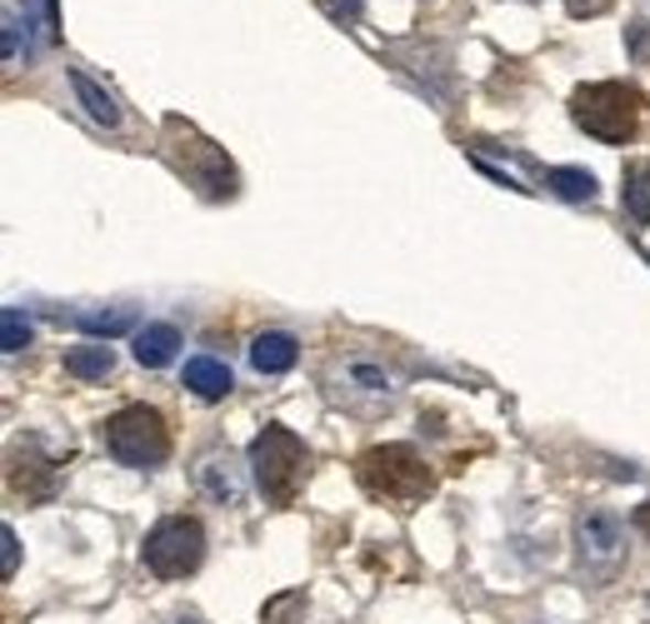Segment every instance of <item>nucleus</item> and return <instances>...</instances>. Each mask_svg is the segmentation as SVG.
<instances>
[{
    "label": "nucleus",
    "instance_id": "obj_7",
    "mask_svg": "<svg viewBox=\"0 0 650 624\" xmlns=\"http://www.w3.org/2000/svg\"><path fill=\"white\" fill-rule=\"evenodd\" d=\"M575 555H581V570L610 580L626 560V525H620L610 510H585L575 519Z\"/></svg>",
    "mask_w": 650,
    "mask_h": 624
},
{
    "label": "nucleus",
    "instance_id": "obj_4",
    "mask_svg": "<svg viewBox=\"0 0 650 624\" xmlns=\"http://www.w3.org/2000/svg\"><path fill=\"white\" fill-rule=\"evenodd\" d=\"M250 474H256V484L266 490L271 505H291L301 480H305L301 435L285 430V425H266V430L250 440Z\"/></svg>",
    "mask_w": 650,
    "mask_h": 624
},
{
    "label": "nucleus",
    "instance_id": "obj_12",
    "mask_svg": "<svg viewBox=\"0 0 650 624\" xmlns=\"http://www.w3.org/2000/svg\"><path fill=\"white\" fill-rule=\"evenodd\" d=\"M175 350H181V330H175V325H145V330L136 335V360H141L145 370L171 365Z\"/></svg>",
    "mask_w": 650,
    "mask_h": 624
},
{
    "label": "nucleus",
    "instance_id": "obj_14",
    "mask_svg": "<svg viewBox=\"0 0 650 624\" xmlns=\"http://www.w3.org/2000/svg\"><path fill=\"white\" fill-rule=\"evenodd\" d=\"M620 200H626V216L636 226H650V161L626 165V185H620Z\"/></svg>",
    "mask_w": 650,
    "mask_h": 624
},
{
    "label": "nucleus",
    "instance_id": "obj_6",
    "mask_svg": "<svg viewBox=\"0 0 650 624\" xmlns=\"http://www.w3.org/2000/svg\"><path fill=\"white\" fill-rule=\"evenodd\" d=\"M141 560L155 580H185V574H195L201 560H206V529H201V519H191V515L161 519L145 535Z\"/></svg>",
    "mask_w": 650,
    "mask_h": 624
},
{
    "label": "nucleus",
    "instance_id": "obj_8",
    "mask_svg": "<svg viewBox=\"0 0 650 624\" xmlns=\"http://www.w3.org/2000/svg\"><path fill=\"white\" fill-rule=\"evenodd\" d=\"M195 484H201L216 505H240V500H246V474H240V464H236V455L230 450L201 455V464H195Z\"/></svg>",
    "mask_w": 650,
    "mask_h": 624
},
{
    "label": "nucleus",
    "instance_id": "obj_15",
    "mask_svg": "<svg viewBox=\"0 0 650 624\" xmlns=\"http://www.w3.org/2000/svg\"><path fill=\"white\" fill-rule=\"evenodd\" d=\"M545 185H551L561 200H596V175L581 171V165H555V171H545Z\"/></svg>",
    "mask_w": 650,
    "mask_h": 624
},
{
    "label": "nucleus",
    "instance_id": "obj_23",
    "mask_svg": "<svg viewBox=\"0 0 650 624\" xmlns=\"http://www.w3.org/2000/svg\"><path fill=\"white\" fill-rule=\"evenodd\" d=\"M181 624H201V620H181Z\"/></svg>",
    "mask_w": 650,
    "mask_h": 624
},
{
    "label": "nucleus",
    "instance_id": "obj_1",
    "mask_svg": "<svg viewBox=\"0 0 650 624\" xmlns=\"http://www.w3.org/2000/svg\"><path fill=\"white\" fill-rule=\"evenodd\" d=\"M161 141H165V155H171L175 171L191 185H201L210 200H230V195H236V165H230L226 151H220L216 141H206L191 120L171 116L161 130Z\"/></svg>",
    "mask_w": 650,
    "mask_h": 624
},
{
    "label": "nucleus",
    "instance_id": "obj_16",
    "mask_svg": "<svg viewBox=\"0 0 650 624\" xmlns=\"http://www.w3.org/2000/svg\"><path fill=\"white\" fill-rule=\"evenodd\" d=\"M76 320L86 325L90 335H106V340H110V335H120V330H130V315L126 310H110V315L106 310H80Z\"/></svg>",
    "mask_w": 650,
    "mask_h": 624
},
{
    "label": "nucleus",
    "instance_id": "obj_11",
    "mask_svg": "<svg viewBox=\"0 0 650 624\" xmlns=\"http://www.w3.org/2000/svg\"><path fill=\"white\" fill-rule=\"evenodd\" d=\"M71 90H76V100L86 106V116L96 120V125H106V130H116V125H120V106H116V96H110L106 86H96V80H90L86 70H71Z\"/></svg>",
    "mask_w": 650,
    "mask_h": 624
},
{
    "label": "nucleus",
    "instance_id": "obj_17",
    "mask_svg": "<svg viewBox=\"0 0 650 624\" xmlns=\"http://www.w3.org/2000/svg\"><path fill=\"white\" fill-rule=\"evenodd\" d=\"M0 344H6L11 355H15V350H25V344H31V320H25V315L15 310V305H11V310H6V330H0Z\"/></svg>",
    "mask_w": 650,
    "mask_h": 624
},
{
    "label": "nucleus",
    "instance_id": "obj_13",
    "mask_svg": "<svg viewBox=\"0 0 650 624\" xmlns=\"http://www.w3.org/2000/svg\"><path fill=\"white\" fill-rule=\"evenodd\" d=\"M65 370L76 380H106L110 370H116V355H110V344H100V340L71 344V350H65Z\"/></svg>",
    "mask_w": 650,
    "mask_h": 624
},
{
    "label": "nucleus",
    "instance_id": "obj_20",
    "mask_svg": "<svg viewBox=\"0 0 650 624\" xmlns=\"http://www.w3.org/2000/svg\"><path fill=\"white\" fill-rule=\"evenodd\" d=\"M0 545H6V574H15V570H21V539H15L11 525L0 529Z\"/></svg>",
    "mask_w": 650,
    "mask_h": 624
},
{
    "label": "nucleus",
    "instance_id": "obj_3",
    "mask_svg": "<svg viewBox=\"0 0 650 624\" xmlns=\"http://www.w3.org/2000/svg\"><path fill=\"white\" fill-rule=\"evenodd\" d=\"M100 440H106V450L116 455L120 464H130V470H155V464H165V455H171V430H165L161 409H151V405L116 409V415L100 425Z\"/></svg>",
    "mask_w": 650,
    "mask_h": 624
},
{
    "label": "nucleus",
    "instance_id": "obj_9",
    "mask_svg": "<svg viewBox=\"0 0 650 624\" xmlns=\"http://www.w3.org/2000/svg\"><path fill=\"white\" fill-rule=\"evenodd\" d=\"M295 360H301V344H295V335H285V330H266V335H256V344H250V365H256L260 375H285Z\"/></svg>",
    "mask_w": 650,
    "mask_h": 624
},
{
    "label": "nucleus",
    "instance_id": "obj_5",
    "mask_svg": "<svg viewBox=\"0 0 650 624\" xmlns=\"http://www.w3.org/2000/svg\"><path fill=\"white\" fill-rule=\"evenodd\" d=\"M571 116L585 135H596L606 145H626L640 120V90L620 86V80H596V86L575 90Z\"/></svg>",
    "mask_w": 650,
    "mask_h": 624
},
{
    "label": "nucleus",
    "instance_id": "obj_18",
    "mask_svg": "<svg viewBox=\"0 0 650 624\" xmlns=\"http://www.w3.org/2000/svg\"><path fill=\"white\" fill-rule=\"evenodd\" d=\"M295 610H305V594L301 590L275 594V600H266V624H291Z\"/></svg>",
    "mask_w": 650,
    "mask_h": 624
},
{
    "label": "nucleus",
    "instance_id": "obj_2",
    "mask_svg": "<svg viewBox=\"0 0 650 624\" xmlns=\"http://www.w3.org/2000/svg\"><path fill=\"white\" fill-rule=\"evenodd\" d=\"M360 484H366L376 500H390V505H421L431 495V464L411 450V445H376V450L360 455L356 464Z\"/></svg>",
    "mask_w": 650,
    "mask_h": 624
},
{
    "label": "nucleus",
    "instance_id": "obj_10",
    "mask_svg": "<svg viewBox=\"0 0 650 624\" xmlns=\"http://www.w3.org/2000/svg\"><path fill=\"white\" fill-rule=\"evenodd\" d=\"M230 365L226 360H216V355H195V360H185V390L191 395H201V399H226L230 395Z\"/></svg>",
    "mask_w": 650,
    "mask_h": 624
},
{
    "label": "nucleus",
    "instance_id": "obj_22",
    "mask_svg": "<svg viewBox=\"0 0 650 624\" xmlns=\"http://www.w3.org/2000/svg\"><path fill=\"white\" fill-rule=\"evenodd\" d=\"M636 529L650 539V505H640V510H636Z\"/></svg>",
    "mask_w": 650,
    "mask_h": 624
},
{
    "label": "nucleus",
    "instance_id": "obj_21",
    "mask_svg": "<svg viewBox=\"0 0 650 624\" xmlns=\"http://www.w3.org/2000/svg\"><path fill=\"white\" fill-rule=\"evenodd\" d=\"M565 11L571 15H600V11H610V0H565Z\"/></svg>",
    "mask_w": 650,
    "mask_h": 624
},
{
    "label": "nucleus",
    "instance_id": "obj_19",
    "mask_svg": "<svg viewBox=\"0 0 650 624\" xmlns=\"http://www.w3.org/2000/svg\"><path fill=\"white\" fill-rule=\"evenodd\" d=\"M626 55H630L636 65L650 61V21H630V25H626Z\"/></svg>",
    "mask_w": 650,
    "mask_h": 624
}]
</instances>
